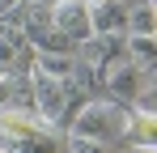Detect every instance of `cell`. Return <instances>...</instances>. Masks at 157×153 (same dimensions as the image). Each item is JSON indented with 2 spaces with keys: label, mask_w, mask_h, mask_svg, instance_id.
I'll use <instances>...</instances> for the list:
<instances>
[{
  "label": "cell",
  "mask_w": 157,
  "mask_h": 153,
  "mask_svg": "<svg viewBox=\"0 0 157 153\" xmlns=\"http://www.w3.org/2000/svg\"><path fill=\"white\" fill-rule=\"evenodd\" d=\"M123 119H128V106L123 102H115V98H85L68 115V132L72 136H94L102 145H119Z\"/></svg>",
  "instance_id": "1"
},
{
  "label": "cell",
  "mask_w": 157,
  "mask_h": 153,
  "mask_svg": "<svg viewBox=\"0 0 157 153\" xmlns=\"http://www.w3.org/2000/svg\"><path fill=\"white\" fill-rule=\"evenodd\" d=\"M26 76H30V106H34V115L55 124V128L64 124V115H72V106L85 102V98H77V85L68 76H51L43 68H30Z\"/></svg>",
  "instance_id": "2"
},
{
  "label": "cell",
  "mask_w": 157,
  "mask_h": 153,
  "mask_svg": "<svg viewBox=\"0 0 157 153\" xmlns=\"http://www.w3.org/2000/svg\"><path fill=\"white\" fill-rule=\"evenodd\" d=\"M98 76H102L106 98H115V102H123V106H132V98H136V94L153 81V64H140V60H132L128 51H115L102 68H98Z\"/></svg>",
  "instance_id": "3"
},
{
  "label": "cell",
  "mask_w": 157,
  "mask_h": 153,
  "mask_svg": "<svg viewBox=\"0 0 157 153\" xmlns=\"http://www.w3.org/2000/svg\"><path fill=\"white\" fill-rule=\"evenodd\" d=\"M51 26L77 47V43H85L89 34H94V26H89V4L85 0H55L51 4Z\"/></svg>",
  "instance_id": "4"
},
{
  "label": "cell",
  "mask_w": 157,
  "mask_h": 153,
  "mask_svg": "<svg viewBox=\"0 0 157 153\" xmlns=\"http://www.w3.org/2000/svg\"><path fill=\"white\" fill-rule=\"evenodd\" d=\"M119 145L128 149H140V153H153L157 149V119L128 106V119H123V132H119Z\"/></svg>",
  "instance_id": "5"
},
{
  "label": "cell",
  "mask_w": 157,
  "mask_h": 153,
  "mask_svg": "<svg viewBox=\"0 0 157 153\" xmlns=\"http://www.w3.org/2000/svg\"><path fill=\"white\" fill-rule=\"evenodd\" d=\"M89 26L102 38H123V30H128V4H119V0H94L89 4Z\"/></svg>",
  "instance_id": "6"
},
{
  "label": "cell",
  "mask_w": 157,
  "mask_h": 153,
  "mask_svg": "<svg viewBox=\"0 0 157 153\" xmlns=\"http://www.w3.org/2000/svg\"><path fill=\"white\" fill-rule=\"evenodd\" d=\"M30 68H43V73H51V76H68V81H72L77 51H43V47H30Z\"/></svg>",
  "instance_id": "7"
},
{
  "label": "cell",
  "mask_w": 157,
  "mask_h": 153,
  "mask_svg": "<svg viewBox=\"0 0 157 153\" xmlns=\"http://www.w3.org/2000/svg\"><path fill=\"white\" fill-rule=\"evenodd\" d=\"M123 34H157V4H144V0L128 4V30Z\"/></svg>",
  "instance_id": "8"
},
{
  "label": "cell",
  "mask_w": 157,
  "mask_h": 153,
  "mask_svg": "<svg viewBox=\"0 0 157 153\" xmlns=\"http://www.w3.org/2000/svg\"><path fill=\"white\" fill-rule=\"evenodd\" d=\"M123 51H128L132 60H140V64H153L157 38H153V34H123Z\"/></svg>",
  "instance_id": "9"
},
{
  "label": "cell",
  "mask_w": 157,
  "mask_h": 153,
  "mask_svg": "<svg viewBox=\"0 0 157 153\" xmlns=\"http://www.w3.org/2000/svg\"><path fill=\"white\" fill-rule=\"evenodd\" d=\"M64 153H110V145H102V140H94V136H64Z\"/></svg>",
  "instance_id": "10"
},
{
  "label": "cell",
  "mask_w": 157,
  "mask_h": 153,
  "mask_svg": "<svg viewBox=\"0 0 157 153\" xmlns=\"http://www.w3.org/2000/svg\"><path fill=\"white\" fill-rule=\"evenodd\" d=\"M0 153H9V149H0Z\"/></svg>",
  "instance_id": "11"
}]
</instances>
